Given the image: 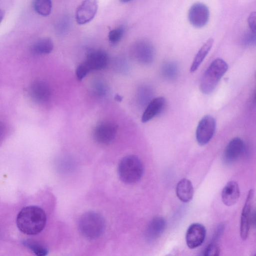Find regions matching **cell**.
<instances>
[{
  "label": "cell",
  "instance_id": "cell-14",
  "mask_svg": "<svg viewBox=\"0 0 256 256\" xmlns=\"http://www.w3.org/2000/svg\"><path fill=\"white\" fill-rule=\"evenodd\" d=\"M84 62L90 71L100 70L105 68L108 62V54L100 50H89Z\"/></svg>",
  "mask_w": 256,
  "mask_h": 256
},
{
  "label": "cell",
  "instance_id": "cell-28",
  "mask_svg": "<svg viewBox=\"0 0 256 256\" xmlns=\"http://www.w3.org/2000/svg\"><path fill=\"white\" fill-rule=\"evenodd\" d=\"M248 24L250 30L256 32V13L255 11L252 12L248 18Z\"/></svg>",
  "mask_w": 256,
  "mask_h": 256
},
{
  "label": "cell",
  "instance_id": "cell-22",
  "mask_svg": "<svg viewBox=\"0 0 256 256\" xmlns=\"http://www.w3.org/2000/svg\"><path fill=\"white\" fill-rule=\"evenodd\" d=\"M22 244L36 256H45L48 254V249L45 246L34 240H24L22 242Z\"/></svg>",
  "mask_w": 256,
  "mask_h": 256
},
{
  "label": "cell",
  "instance_id": "cell-5",
  "mask_svg": "<svg viewBox=\"0 0 256 256\" xmlns=\"http://www.w3.org/2000/svg\"><path fill=\"white\" fill-rule=\"evenodd\" d=\"M254 190H250L248 194L240 218V234L242 238H247L250 226H254L256 222L255 210L253 208Z\"/></svg>",
  "mask_w": 256,
  "mask_h": 256
},
{
  "label": "cell",
  "instance_id": "cell-16",
  "mask_svg": "<svg viewBox=\"0 0 256 256\" xmlns=\"http://www.w3.org/2000/svg\"><path fill=\"white\" fill-rule=\"evenodd\" d=\"M240 196V190L238 183L230 181L224 186L222 192V200L227 206L234 205L238 201Z\"/></svg>",
  "mask_w": 256,
  "mask_h": 256
},
{
  "label": "cell",
  "instance_id": "cell-17",
  "mask_svg": "<svg viewBox=\"0 0 256 256\" xmlns=\"http://www.w3.org/2000/svg\"><path fill=\"white\" fill-rule=\"evenodd\" d=\"M165 104L164 97L158 96L152 99L147 104L142 115V122H146L159 114L164 109Z\"/></svg>",
  "mask_w": 256,
  "mask_h": 256
},
{
  "label": "cell",
  "instance_id": "cell-6",
  "mask_svg": "<svg viewBox=\"0 0 256 256\" xmlns=\"http://www.w3.org/2000/svg\"><path fill=\"white\" fill-rule=\"evenodd\" d=\"M132 53L138 62L148 64L153 61L155 51L154 46L150 41L146 39H140L133 44Z\"/></svg>",
  "mask_w": 256,
  "mask_h": 256
},
{
  "label": "cell",
  "instance_id": "cell-9",
  "mask_svg": "<svg viewBox=\"0 0 256 256\" xmlns=\"http://www.w3.org/2000/svg\"><path fill=\"white\" fill-rule=\"evenodd\" d=\"M210 12L208 8L202 2H196L191 6L188 12L190 24L196 28L204 26L208 22Z\"/></svg>",
  "mask_w": 256,
  "mask_h": 256
},
{
  "label": "cell",
  "instance_id": "cell-2",
  "mask_svg": "<svg viewBox=\"0 0 256 256\" xmlns=\"http://www.w3.org/2000/svg\"><path fill=\"white\" fill-rule=\"evenodd\" d=\"M106 222L103 216L96 212H88L84 214L78 221V228L86 238L96 239L104 232Z\"/></svg>",
  "mask_w": 256,
  "mask_h": 256
},
{
  "label": "cell",
  "instance_id": "cell-3",
  "mask_svg": "<svg viewBox=\"0 0 256 256\" xmlns=\"http://www.w3.org/2000/svg\"><path fill=\"white\" fill-rule=\"evenodd\" d=\"M228 69L226 62L222 58L213 60L208 68L200 80V90L204 94L211 93Z\"/></svg>",
  "mask_w": 256,
  "mask_h": 256
},
{
  "label": "cell",
  "instance_id": "cell-11",
  "mask_svg": "<svg viewBox=\"0 0 256 256\" xmlns=\"http://www.w3.org/2000/svg\"><path fill=\"white\" fill-rule=\"evenodd\" d=\"M244 141L238 137L232 139L228 144L224 150L223 160L226 164H231L243 154L245 150Z\"/></svg>",
  "mask_w": 256,
  "mask_h": 256
},
{
  "label": "cell",
  "instance_id": "cell-8",
  "mask_svg": "<svg viewBox=\"0 0 256 256\" xmlns=\"http://www.w3.org/2000/svg\"><path fill=\"white\" fill-rule=\"evenodd\" d=\"M216 121L210 115L204 116L200 120L196 130V136L198 143L204 146L212 138L216 130Z\"/></svg>",
  "mask_w": 256,
  "mask_h": 256
},
{
  "label": "cell",
  "instance_id": "cell-10",
  "mask_svg": "<svg viewBox=\"0 0 256 256\" xmlns=\"http://www.w3.org/2000/svg\"><path fill=\"white\" fill-rule=\"evenodd\" d=\"M98 8L97 0H84L77 8L76 20L79 24H84L94 17Z\"/></svg>",
  "mask_w": 256,
  "mask_h": 256
},
{
  "label": "cell",
  "instance_id": "cell-27",
  "mask_svg": "<svg viewBox=\"0 0 256 256\" xmlns=\"http://www.w3.org/2000/svg\"><path fill=\"white\" fill-rule=\"evenodd\" d=\"M90 70L86 64L82 62L78 66L76 70V74L79 80H82L89 72Z\"/></svg>",
  "mask_w": 256,
  "mask_h": 256
},
{
  "label": "cell",
  "instance_id": "cell-20",
  "mask_svg": "<svg viewBox=\"0 0 256 256\" xmlns=\"http://www.w3.org/2000/svg\"><path fill=\"white\" fill-rule=\"evenodd\" d=\"M54 48L52 40L49 38H43L34 42L32 48V53L36 54H46L50 53Z\"/></svg>",
  "mask_w": 256,
  "mask_h": 256
},
{
  "label": "cell",
  "instance_id": "cell-19",
  "mask_svg": "<svg viewBox=\"0 0 256 256\" xmlns=\"http://www.w3.org/2000/svg\"><path fill=\"white\" fill-rule=\"evenodd\" d=\"M214 42L213 38H208L198 50L190 66V71L191 72H194L200 66L212 48Z\"/></svg>",
  "mask_w": 256,
  "mask_h": 256
},
{
  "label": "cell",
  "instance_id": "cell-12",
  "mask_svg": "<svg viewBox=\"0 0 256 256\" xmlns=\"http://www.w3.org/2000/svg\"><path fill=\"white\" fill-rule=\"evenodd\" d=\"M28 93L34 101L44 104L50 100L51 98L52 90L46 82L36 80L33 82L30 86Z\"/></svg>",
  "mask_w": 256,
  "mask_h": 256
},
{
  "label": "cell",
  "instance_id": "cell-13",
  "mask_svg": "<svg viewBox=\"0 0 256 256\" xmlns=\"http://www.w3.org/2000/svg\"><path fill=\"white\" fill-rule=\"evenodd\" d=\"M206 236L205 227L200 224L194 223L188 228L186 236V243L191 249L200 246L204 242Z\"/></svg>",
  "mask_w": 256,
  "mask_h": 256
},
{
  "label": "cell",
  "instance_id": "cell-1",
  "mask_svg": "<svg viewBox=\"0 0 256 256\" xmlns=\"http://www.w3.org/2000/svg\"><path fill=\"white\" fill-rule=\"evenodd\" d=\"M46 221L45 212L42 208L30 206L24 208L19 212L16 223L18 228L22 233L34 235L44 230Z\"/></svg>",
  "mask_w": 256,
  "mask_h": 256
},
{
  "label": "cell",
  "instance_id": "cell-32",
  "mask_svg": "<svg viewBox=\"0 0 256 256\" xmlns=\"http://www.w3.org/2000/svg\"><path fill=\"white\" fill-rule=\"evenodd\" d=\"M119 0L122 3H126V2H131L132 0Z\"/></svg>",
  "mask_w": 256,
  "mask_h": 256
},
{
  "label": "cell",
  "instance_id": "cell-18",
  "mask_svg": "<svg viewBox=\"0 0 256 256\" xmlns=\"http://www.w3.org/2000/svg\"><path fill=\"white\" fill-rule=\"evenodd\" d=\"M194 187L192 182L184 178L180 180L176 186V196L182 202H188L192 200L194 196Z\"/></svg>",
  "mask_w": 256,
  "mask_h": 256
},
{
  "label": "cell",
  "instance_id": "cell-24",
  "mask_svg": "<svg viewBox=\"0 0 256 256\" xmlns=\"http://www.w3.org/2000/svg\"><path fill=\"white\" fill-rule=\"evenodd\" d=\"M152 90L148 86H144L139 90L138 98L141 104L147 105L152 100Z\"/></svg>",
  "mask_w": 256,
  "mask_h": 256
},
{
  "label": "cell",
  "instance_id": "cell-29",
  "mask_svg": "<svg viewBox=\"0 0 256 256\" xmlns=\"http://www.w3.org/2000/svg\"><path fill=\"white\" fill-rule=\"evenodd\" d=\"M246 46H252L256 43V32L250 30L245 36L244 40Z\"/></svg>",
  "mask_w": 256,
  "mask_h": 256
},
{
  "label": "cell",
  "instance_id": "cell-25",
  "mask_svg": "<svg viewBox=\"0 0 256 256\" xmlns=\"http://www.w3.org/2000/svg\"><path fill=\"white\" fill-rule=\"evenodd\" d=\"M124 34V28L122 26L112 29L108 33V40L112 44L117 43L122 39Z\"/></svg>",
  "mask_w": 256,
  "mask_h": 256
},
{
  "label": "cell",
  "instance_id": "cell-4",
  "mask_svg": "<svg viewBox=\"0 0 256 256\" xmlns=\"http://www.w3.org/2000/svg\"><path fill=\"white\" fill-rule=\"evenodd\" d=\"M118 172L120 179L124 183H136L143 174V164L136 156H127L120 161Z\"/></svg>",
  "mask_w": 256,
  "mask_h": 256
},
{
  "label": "cell",
  "instance_id": "cell-23",
  "mask_svg": "<svg viewBox=\"0 0 256 256\" xmlns=\"http://www.w3.org/2000/svg\"><path fill=\"white\" fill-rule=\"evenodd\" d=\"M33 6L38 14L46 16L51 12L52 2V0H34Z\"/></svg>",
  "mask_w": 256,
  "mask_h": 256
},
{
  "label": "cell",
  "instance_id": "cell-15",
  "mask_svg": "<svg viewBox=\"0 0 256 256\" xmlns=\"http://www.w3.org/2000/svg\"><path fill=\"white\" fill-rule=\"evenodd\" d=\"M166 226L164 218L158 216L154 218L148 224L145 232L146 239L150 242L158 238L163 233Z\"/></svg>",
  "mask_w": 256,
  "mask_h": 256
},
{
  "label": "cell",
  "instance_id": "cell-26",
  "mask_svg": "<svg viewBox=\"0 0 256 256\" xmlns=\"http://www.w3.org/2000/svg\"><path fill=\"white\" fill-rule=\"evenodd\" d=\"M220 250L216 241L212 240L202 252L204 256H218L220 254Z\"/></svg>",
  "mask_w": 256,
  "mask_h": 256
},
{
  "label": "cell",
  "instance_id": "cell-21",
  "mask_svg": "<svg viewBox=\"0 0 256 256\" xmlns=\"http://www.w3.org/2000/svg\"><path fill=\"white\" fill-rule=\"evenodd\" d=\"M161 72L164 78L168 80H172L176 77L178 74V66L174 62L168 61L164 62L162 66Z\"/></svg>",
  "mask_w": 256,
  "mask_h": 256
},
{
  "label": "cell",
  "instance_id": "cell-30",
  "mask_svg": "<svg viewBox=\"0 0 256 256\" xmlns=\"http://www.w3.org/2000/svg\"><path fill=\"white\" fill-rule=\"evenodd\" d=\"M5 132V126L2 122L0 120V138L4 134Z\"/></svg>",
  "mask_w": 256,
  "mask_h": 256
},
{
  "label": "cell",
  "instance_id": "cell-7",
  "mask_svg": "<svg viewBox=\"0 0 256 256\" xmlns=\"http://www.w3.org/2000/svg\"><path fill=\"white\" fill-rule=\"evenodd\" d=\"M118 130V125L110 121H104L98 123L94 128L93 135L98 143L107 144L115 138Z\"/></svg>",
  "mask_w": 256,
  "mask_h": 256
},
{
  "label": "cell",
  "instance_id": "cell-31",
  "mask_svg": "<svg viewBox=\"0 0 256 256\" xmlns=\"http://www.w3.org/2000/svg\"><path fill=\"white\" fill-rule=\"evenodd\" d=\"M4 12L3 11L0 9V22H2L3 18H4Z\"/></svg>",
  "mask_w": 256,
  "mask_h": 256
}]
</instances>
